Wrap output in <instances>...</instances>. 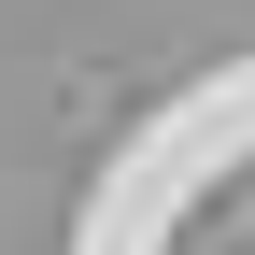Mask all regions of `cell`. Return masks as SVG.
Here are the masks:
<instances>
[]
</instances>
